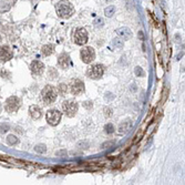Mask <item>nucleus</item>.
<instances>
[{"label":"nucleus","instance_id":"nucleus-1","mask_svg":"<svg viewBox=\"0 0 185 185\" xmlns=\"http://www.w3.org/2000/svg\"><path fill=\"white\" fill-rule=\"evenodd\" d=\"M57 14L61 18H69L73 14V6L69 1H65V0L60 1L57 5Z\"/></svg>","mask_w":185,"mask_h":185},{"label":"nucleus","instance_id":"nucleus-2","mask_svg":"<svg viewBox=\"0 0 185 185\" xmlns=\"http://www.w3.org/2000/svg\"><path fill=\"white\" fill-rule=\"evenodd\" d=\"M41 95H42V100L44 101L46 104H51V103H53L57 99L56 90H54V88L50 87V85H48V87H46V88L42 90Z\"/></svg>","mask_w":185,"mask_h":185},{"label":"nucleus","instance_id":"nucleus-3","mask_svg":"<svg viewBox=\"0 0 185 185\" xmlns=\"http://www.w3.org/2000/svg\"><path fill=\"white\" fill-rule=\"evenodd\" d=\"M80 56H81V59L84 63H91L95 59V52L91 47H84L81 49Z\"/></svg>","mask_w":185,"mask_h":185},{"label":"nucleus","instance_id":"nucleus-4","mask_svg":"<svg viewBox=\"0 0 185 185\" xmlns=\"http://www.w3.org/2000/svg\"><path fill=\"white\" fill-rule=\"evenodd\" d=\"M61 118H62V114L58 110H50V111L47 112L46 114L47 122L50 125H52V126H56V125L59 124V122L61 121Z\"/></svg>","mask_w":185,"mask_h":185},{"label":"nucleus","instance_id":"nucleus-5","mask_svg":"<svg viewBox=\"0 0 185 185\" xmlns=\"http://www.w3.org/2000/svg\"><path fill=\"white\" fill-rule=\"evenodd\" d=\"M88 31L84 28L78 29L74 33V42L79 46H83L88 42Z\"/></svg>","mask_w":185,"mask_h":185},{"label":"nucleus","instance_id":"nucleus-6","mask_svg":"<svg viewBox=\"0 0 185 185\" xmlns=\"http://www.w3.org/2000/svg\"><path fill=\"white\" fill-rule=\"evenodd\" d=\"M104 73V67L102 65H91L88 70V75L91 79H94V80H98L100 79Z\"/></svg>","mask_w":185,"mask_h":185},{"label":"nucleus","instance_id":"nucleus-7","mask_svg":"<svg viewBox=\"0 0 185 185\" xmlns=\"http://www.w3.org/2000/svg\"><path fill=\"white\" fill-rule=\"evenodd\" d=\"M62 108H63L65 113L69 116V118L74 116L75 113L78 112V104L74 101H65L63 104H62Z\"/></svg>","mask_w":185,"mask_h":185},{"label":"nucleus","instance_id":"nucleus-8","mask_svg":"<svg viewBox=\"0 0 185 185\" xmlns=\"http://www.w3.org/2000/svg\"><path fill=\"white\" fill-rule=\"evenodd\" d=\"M70 90H71L72 94H74V95L81 94L84 91L83 82L81 80H79V79H73L71 81V83H70Z\"/></svg>","mask_w":185,"mask_h":185},{"label":"nucleus","instance_id":"nucleus-9","mask_svg":"<svg viewBox=\"0 0 185 185\" xmlns=\"http://www.w3.org/2000/svg\"><path fill=\"white\" fill-rule=\"evenodd\" d=\"M6 110L10 113H14L19 109L20 107V101L17 97H10L7 101H6Z\"/></svg>","mask_w":185,"mask_h":185},{"label":"nucleus","instance_id":"nucleus-10","mask_svg":"<svg viewBox=\"0 0 185 185\" xmlns=\"http://www.w3.org/2000/svg\"><path fill=\"white\" fill-rule=\"evenodd\" d=\"M12 56H14L12 50L8 46L0 47V60L9 61L10 59H12Z\"/></svg>","mask_w":185,"mask_h":185},{"label":"nucleus","instance_id":"nucleus-11","mask_svg":"<svg viewBox=\"0 0 185 185\" xmlns=\"http://www.w3.org/2000/svg\"><path fill=\"white\" fill-rule=\"evenodd\" d=\"M58 65H60L62 69H68L70 68L72 63H71V59L67 53H62L59 58H58Z\"/></svg>","mask_w":185,"mask_h":185},{"label":"nucleus","instance_id":"nucleus-12","mask_svg":"<svg viewBox=\"0 0 185 185\" xmlns=\"http://www.w3.org/2000/svg\"><path fill=\"white\" fill-rule=\"evenodd\" d=\"M31 71H32L33 74H36V75H40V74L43 73V71H44V65L40 62V61H33L32 63H31Z\"/></svg>","mask_w":185,"mask_h":185},{"label":"nucleus","instance_id":"nucleus-13","mask_svg":"<svg viewBox=\"0 0 185 185\" xmlns=\"http://www.w3.org/2000/svg\"><path fill=\"white\" fill-rule=\"evenodd\" d=\"M116 33L119 38H121L122 40H129L130 38L132 37V31L129 28H121L116 30Z\"/></svg>","mask_w":185,"mask_h":185},{"label":"nucleus","instance_id":"nucleus-14","mask_svg":"<svg viewBox=\"0 0 185 185\" xmlns=\"http://www.w3.org/2000/svg\"><path fill=\"white\" fill-rule=\"evenodd\" d=\"M29 111H30V115L32 116V119H34V120H38V119H39L42 114L40 108H38L37 105H32V107H30Z\"/></svg>","mask_w":185,"mask_h":185},{"label":"nucleus","instance_id":"nucleus-15","mask_svg":"<svg viewBox=\"0 0 185 185\" xmlns=\"http://www.w3.org/2000/svg\"><path fill=\"white\" fill-rule=\"evenodd\" d=\"M131 126H132V122L130 120L123 121V122L119 125V132H120V133H126Z\"/></svg>","mask_w":185,"mask_h":185},{"label":"nucleus","instance_id":"nucleus-16","mask_svg":"<svg viewBox=\"0 0 185 185\" xmlns=\"http://www.w3.org/2000/svg\"><path fill=\"white\" fill-rule=\"evenodd\" d=\"M41 51L44 56H50V54L53 53V51H54V47L52 46V44H47V46L42 47Z\"/></svg>","mask_w":185,"mask_h":185},{"label":"nucleus","instance_id":"nucleus-17","mask_svg":"<svg viewBox=\"0 0 185 185\" xmlns=\"http://www.w3.org/2000/svg\"><path fill=\"white\" fill-rule=\"evenodd\" d=\"M112 47L114 49H122L123 48V40L121 38H115L112 40Z\"/></svg>","mask_w":185,"mask_h":185},{"label":"nucleus","instance_id":"nucleus-18","mask_svg":"<svg viewBox=\"0 0 185 185\" xmlns=\"http://www.w3.org/2000/svg\"><path fill=\"white\" fill-rule=\"evenodd\" d=\"M114 12H115V8H114V6H109V7H107L105 10H104V14H105L107 17H112Z\"/></svg>","mask_w":185,"mask_h":185},{"label":"nucleus","instance_id":"nucleus-19","mask_svg":"<svg viewBox=\"0 0 185 185\" xmlns=\"http://www.w3.org/2000/svg\"><path fill=\"white\" fill-rule=\"evenodd\" d=\"M7 142H8V144H10V145H14V144L18 143L19 140L17 139V136H14V135H9V136L7 138Z\"/></svg>","mask_w":185,"mask_h":185},{"label":"nucleus","instance_id":"nucleus-20","mask_svg":"<svg viewBox=\"0 0 185 185\" xmlns=\"http://www.w3.org/2000/svg\"><path fill=\"white\" fill-rule=\"evenodd\" d=\"M58 91H59V93H60L61 95H65V93H67V91H68V88H67V85L63 83H61L59 87H58Z\"/></svg>","mask_w":185,"mask_h":185},{"label":"nucleus","instance_id":"nucleus-21","mask_svg":"<svg viewBox=\"0 0 185 185\" xmlns=\"http://www.w3.org/2000/svg\"><path fill=\"white\" fill-rule=\"evenodd\" d=\"M104 130H105V132H107L108 134H111V133L114 132V126L111 123H109V124H107L104 126Z\"/></svg>","mask_w":185,"mask_h":185},{"label":"nucleus","instance_id":"nucleus-22","mask_svg":"<svg viewBox=\"0 0 185 185\" xmlns=\"http://www.w3.org/2000/svg\"><path fill=\"white\" fill-rule=\"evenodd\" d=\"M34 150H36V152L38 153H44L47 151V148H46V145L41 144V145H37V146L34 148Z\"/></svg>","mask_w":185,"mask_h":185},{"label":"nucleus","instance_id":"nucleus-23","mask_svg":"<svg viewBox=\"0 0 185 185\" xmlns=\"http://www.w3.org/2000/svg\"><path fill=\"white\" fill-rule=\"evenodd\" d=\"M134 72L138 77H144V71L142 70V68H140V67H136V68H135Z\"/></svg>","mask_w":185,"mask_h":185},{"label":"nucleus","instance_id":"nucleus-24","mask_svg":"<svg viewBox=\"0 0 185 185\" xmlns=\"http://www.w3.org/2000/svg\"><path fill=\"white\" fill-rule=\"evenodd\" d=\"M57 71L53 68H50V70H49V77H50L51 79H54L57 77Z\"/></svg>","mask_w":185,"mask_h":185},{"label":"nucleus","instance_id":"nucleus-25","mask_svg":"<svg viewBox=\"0 0 185 185\" xmlns=\"http://www.w3.org/2000/svg\"><path fill=\"white\" fill-rule=\"evenodd\" d=\"M102 23H103V20H102L101 18H97L94 20V24L98 26V27H99V26H102Z\"/></svg>","mask_w":185,"mask_h":185}]
</instances>
